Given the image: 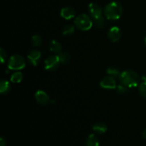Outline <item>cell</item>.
Wrapping results in <instances>:
<instances>
[{"instance_id":"obj_9","label":"cell","mask_w":146,"mask_h":146,"mask_svg":"<svg viewBox=\"0 0 146 146\" xmlns=\"http://www.w3.org/2000/svg\"><path fill=\"white\" fill-rule=\"evenodd\" d=\"M108 38H110L112 42H117L120 40L121 37V31L119 27H112L109 29L108 32Z\"/></svg>"},{"instance_id":"obj_3","label":"cell","mask_w":146,"mask_h":146,"mask_svg":"<svg viewBox=\"0 0 146 146\" xmlns=\"http://www.w3.org/2000/svg\"><path fill=\"white\" fill-rule=\"evenodd\" d=\"M88 11L96 27L98 29L104 28L105 27L106 22L104 18V12L102 8L96 3H91L88 5Z\"/></svg>"},{"instance_id":"obj_25","label":"cell","mask_w":146,"mask_h":146,"mask_svg":"<svg viewBox=\"0 0 146 146\" xmlns=\"http://www.w3.org/2000/svg\"><path fill=\"white\" fill-rule=\"evenodd\" d=\"M142 136H143V138L146 139V129L144 130L143 132L142 133Z\"/></svg>"},{"instance_id":"obj_4","label":"cell","mask_w":146,"mask_h":146,"mask_svg":"<svg viewBox=\"0 0 146 146\" xmlns=\"http://www.w3.org/2000/svg\"><path fill=\"white\" fill-rule=\"evenodd\" d=\"M76 27L81 31H88L93 27V21L91 17L86 14H81L75 19Z\"/></svg>"},{"instance_id":"obj_15","label":"cell","mask_w":146,"mask_h":146,"mask_svg":"<svg viewBox=\"0 0 146 146\" xmlns=\"http://www.w3.org/2000/svg\"><path fill=\"white\" fill-rule=\"evenodd\" d=\"M99 141L96 135L94 134H91L88 137L86 143V146H99Z\"/></svg>"},{"instance_id":"obj_10","label":"cell","mask_w":146,"mask_h":146,"mask_svg":"<svg viewBox=\"0 0 146 146\" xmlns=\"http://www.w3.org/2000/svg\"><path fill=\"white\" fill-rule=\"evenodd\" d=\"M35 98L37 102L42 105L47 104L50 101V98L48 94L44 91L38 90L35 93Z\"/></svg>"},{"instance_id":"obj_17","label":"cell","mask_w":146,"mask_h":146,"mask_svg":"<svg viewBox=\"0 0 146 146\" xmlns=\"http://www.w3.org/2000/svg\"><path fill=\"white\" fill-rule=\"evenodd\" d=\"M23 74L20 71H17V72H14L11 74V81L14 84H18V83L21 82V81L23 80Z\"/></svg>"},{"instance_id":"obj_13","label":"cell","mask_w":146,"mask_h":146,"mask_svg":"<svg viewBox=\"0 0 146 146\" xmlns=\"http://www.w3.org/2000/svg\"><path fill=\"white\" fill-rule=\"evenodd\" d=\"M49 49L51 52L54 54H60L62 51V47H61V44L58 41L56 40H52L50 42L49 44Z\"/></svg>"},{"instance_id":"obj_23","label":"cell","mask_w":146,"mask_h":146,"mask_svg":"<svg viewBox=\"0 0 146 146\" xmlns=\"http://www.w3.org/2000/svg\"><path fill=\"white\" fill-rule=\"evenodd\" d=\"M6 58H7V53L3 48H1V50H0V59H1V64L5 63Z\"/></svg>"},{"instance_id":"obj_11","label":"cell","mask_w":146,"mask_h":146,"mask_svg":"<svg viewBox=\"0 0 146 146\" xmlns=\"http://www.w3.org/2000/svg\"><path fill=\"white\" fill-rule=\"evenodd\" d=\"M60 15L62 18L66 20H70L71 19H74L75 17L76 12L74 9L70 7H66L61 9Z\"/></svg>"},{"instance_id":"obj_12","label":"cell","mask_w":146,"mask_h":146,"mask_svg":"<svg viewBox=\"0 0 146 146\" xmlns=\"http://www.w3.org/2000/svg\"><path fill=\"white\" fill-rule=\"evenodd\" d=\"M92 129L97 134H104L108 130V127L105 123L101 122H97L92 126Z\"/></svg>"},{"instance_id":"obj_14","label":"cell","mask_w":146,"mask_h":146,"mask_svg":"<svg viewBox=\"0 0 146 146\" xmlns=\"http://www.w3.org/2000/svg\"><path fill=\"white\" fill-rule=\"evenodd\" d=\"M11 89V85L7 80H1L0 83V93L1 95L8 94Z\"/></svg>"},{"instance_id":"obj_24","label":"cell","mask_w":146,"mask_h":146,"mask_svg":"<svg viewBox=\"0 0 146 146\" xmlns=\"http://www.w3.org/2000/svg\"><path fill=\"white\" fill-rule=\"evenodd\" d=\"M6 144H7L6 140L3 137H1V138H0V146H6Z\"/></svg>"},{"instance_id":"obj_18","label":"cell","mask_w":146,"mask_h":146,"mask_svg":"<svg viewBox=\"0 0 146 146\" xmlns=\"http://www.w3.org/2000/svg\"><path fill=\"white\" fill-rule=\"evenodd\" d=\"M106 72L108 76L113 77V78H115V77H119V76L121 75V74L120 70L118 69V68H115V67H109L108 68H107Z\"/></svg>"},{"instance_id":"obj_22","label":"cell","mask_w":146,"mask_h":146,"mask_svg":"<svg viewBox=\"0 0 146 146\" xmlns=\"http://www.w3.org/2000/svg\"><path fill=\"white\" fill-rule=\"evenodd\" d=\"M126 88H127V87L123 85V84H121L120 85L117 86V87H116V88H115V89H116L117 92H118V94H124V93L126 91Z\"/></svg>"},{"instance_id":"obj_5","label":"cell","mask_w":146,"mask_h":146,"mask_svg":"<svg viewBox=\"0 0 146 146\" xmlns=\"http://www.w3.org/2000/svg\"><path fill=\"white\" fill-rule=\"evenodd\" d=\"M9 69L13 71H19L25 68L26 61L21 56L15 54L11 56L8 61L7 64Z\"/></svg>"},{"instance_id":"obj_2","label":"cell","mask_w":146,"mask_h":146,"mask_svg":"<svg viewBox=\"0 0 146 146\" xmlns=\"http://www.w3.org/2000/svg\"><path fill=\"white\" fill-rule=\"evenodd\" d=\"M118 78H119L120 83L125 86L127 88H133L138 86L141 81L139 76L132 70H126L123 71Z\"/></svg>"},{"instance_id":"obj_1","label":"cell","mask_w":146,"mask_h":146,"mask_svg":"<svg viewBox=\"0 0 146 146\" xmlns=\"http://www.w3.org/2000/svg\"><path fill=\"white\" fill-rule=\"evenodd\" d=\"M123 7L118 1H111L105 7L104 10V16L108 20L114 21L119 19L123 14Z\"/></svg>"},{"instance_id":"obj_7","label":"cell","mask_w":146,"mask_h":146,"mask_svg":"<svg viewBox=\"0 0 146 146\" xmlns=\"http://www.w3.org/2000/svg\"><path fill=\"white\" fill-rule=\"evenodd\" d=\"M100 86L104 89H115L117 87L116 81L113 77L108 76L101 80Z\"/></svg>"},{"instance_id":"obj_20","label":"cell","mask_w":146,"mask_h":146,"mask_svg":"<svg viewBox=\"0 0 146 146\" xmlns=\"http://www.w3.org/2000/svg\"><path fill=\"white\" fill-rule=\"evenodd\" d=\"M31 42H32L33 46L34 47H40L42 45V38L39 35H34L31 38Z\"/></svg>"},{"instance_id":"obj_26","label":"cell","mask_w":146,"mask_h":146,"mask_svg":"<svg viewBox=\"0 0 146 146\" xmlns=\"http://www.w3.org/2000/svg\"><path fill=\"white\" fill-rule=\"evenodd\" d=\"M144 44L146 46V36L145 37V38H144Z\"/></svg>"},{"instance_id":"obj_8","label":"cell","mask_w":146,"mask_h":146,"mask_svg":"<svg viewBox=\"0 0 146 146\" xmlns=\"http://www.w3.org/2000/svg\"><path fill=\"white\" fill-rule=\"evenodd\" d=\"M27 58H28L30 64L32 66H36L39 64V61L41 58V52L38 50H32L28 54Z\"/></svg>"},{"instance_id":"obj_16","label":"cell","mask_w":146,"mask_h":146,"mask_svg":"<svg viewBox=\"0 0 146 146\" xmlns=\"http://www.w3.org/2000/svg\"><path fill=\"white\" fill-rule=\"evenodd\" d=\"M141 80L142 81L138 85V90L141 96L146 99V76H142Z\"/></svg>"},{"instance_id":"obj_19","label":"cell","mask_w":146,"mask_h":146,"mask_svg":"<svg viewBox=\"0 0 146 146\" xmlns=\"http://www.w3.org/2000/svg\"><path fill=\"white\" fill-rule=\"evenodd\" d=\"M74 31H75V28H74V26L68 24V25H66L63 29L62 34L67 36H70L74 34Z\"/></svg>"},{"instance_id":"obj_21","label":"cell","mask_w":146,"mask_h":146,"mask_svg":"<svg viewBox=\"0 0 146 146\" xmlns=\"http://www.w3.org/2000/svg\"><path fill=\"white\" fill-rule=\"evenodd\" d=\"M58 56L59 57V59L61 61V64H66V63L68 62V61L70 59L69 54L66 51H61L60 54H58Z\"/></svg>"},{"instance_id":"obj_6","label":"cell","mask_w":146,"mask_h":146,"mask_svg":"<svg viewBox=\"0 0 146 146\" xmlns=\"http://www.w3.org/2000/svg\"><path fill=\"white\" fill-rule=\"evenodd\" d=\"M61 64L58 55L49 56L44 61V68L47 71H54L58 68Z\"/></svg>"}]
</instances>
